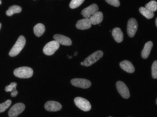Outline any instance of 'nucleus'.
Here are the masks:
<instances>
[{"label": "nucleus", "mask_w": 157, "mask_h": 117, "mask_svg": "<svg viewBox=\"0 0 157 117\" xmlns=\"http://www.w3.org/2000/svg\"><path fill=\"white\" fill-rule=\"evenodd\" d=\"M26 43V40L23 36H21L18 38L16 43L9 52V56L11 57H16L23 49Z\"/></svg>", "instance_id": "f257e3e1"}, {"label": "nucleus", "mask_w": 157, "mask_h": 117, "mask_svg": "<svg viewBox=\"0 0 157 117\" xmlns=\"http://www.w3.org/2000/svg\"><path fill=\"white\" fill-rule=\"evenodd\" d=\"M14 74L16 77L21 79H28L33 76V70L30 67H20L15 69Z\"/></svg>", "instance_id": "f03ea898"}, {"label": "nucleus", "mask_w": 157, "mask_h": 117, "mask_svg": "<svg viewBox=\"0 0 157 117\" xmlns=\"http://www.w3.org/2000/svg\"><path fill=\"white\" fill-rule=\"evenodd\" d=\"M103 55V52L101 50L95 51L85 59L84 61V66L89 67L94 64L98 60L102 57Z\"/></svg>", "instance_id": "7ed1b4c3"}, {"label": "nucleus", "mask_w": 157, "mask_h": 117, "mask_svg": "<svg viewBox=\"0 0 157 117\" xmlns=\"http://www.w3.org/2000/svg\"><path fill=\"white\" fill-rule=\"evenodd\" d=\"M60 47V44L56 41H52L46 45L43 49V52L47 56H51L54 54Z\"/></svg>", "instance_id": "20e7f679"}, {"label": "nucleus", "mask_w": 157, "mask_h": 117, "mask_svg": "<svg viewBox=\"0 0 157 117\" xmlns=\"http://www.w3.org/2000/svg\"><path fill=\"white\" fill-rule=\"evenodd\" d=\"M75 105L79 109L84 111H89L91 109V105L90 102L84 98L77 97L74 100Z\"/></svg>", "instance_id": "39448f33"}, {"label": "nucleus", "mask_w": 157, "mask_h": 117, "mask_svg": "<svg viewBox=\"0 0 157 117\" xmlns=\"http://www.w3.org/2000/svg\"><path fill=\"white\" fill-rule=\"evenodd\" d=\"M25 106L24 104L21 103L14 104L8 112V115L10 117H16L22 113L25 109Z\"/></svg>", "instance_id": "423d86ee"}, {"label": "nucleus", "mask_w": 157, "mask_h": 117, "mask_svg": "<svg viewBox=\"0 0 157 117\" xmlns=\"http://www.w3.org/2000/svg\"><path fill=\"white\" fill-rule=\"evenodd\" d=\"M138 29V23L134 18H131L127 23V32L129 37L133 38L135 36Z\"/></svg>", "instance_id": "0eeeda50"}, {"label": "nucleus", "mask_w": 157, "mask_h": 117, "mask_svg": "<svg viewBox=\"0 0 157 117\" xmlns=\"http://www.w3.org/2000/svg\"><path fill=\"white\" fill-rule=\"evenodd\" d=\"M71 83L74 86L87 89L90 87L91 82L89 80L83 79H74L71 80Z\"/></svg>", "instance_id": "6e6552de"}, {"label": "nucleus", "mask_w": 157, "mask_h": 117, "mask_svg": "<svg viewBox=\"0 0 157 117\" xmlns=\"http://www.w3.org/2000/svg\"><path fill=\"white\" fill-rule=\"evenodd\" d=\"M118 92L122 97L128 99L130 97V93L129 89L125 83L121 81H118L116 83Z\"/></svg>", "instance_id": "1a4fd4ad"}, {"label": "nucleus", "mask_w": 157, "mask_h": 117, "mask_svg": "<svg viewBox=\"0 0 157 117\" xmlns=\"http://www.w3.org/2000/svg\"><path fill=\"white\" fill-rule=\"evenodd\" d=\"M98 7L96 4H93L86 8L84 9L81 12V15L85 18H90L98 11Z\"/></svg>", "instance_id": "9d476101"}, {"label": "nucleus", "mask_w": 157, "mask_h": 117, "mask_svg": "<svg viewBox=\"0 0 157 117\" xmlns=\"http://www.w3.org/2000/svg\"><path fill=\"white\" fill-rule=\"evenodd\" d=\"M46 110L52 112H55L61 110L62 106L61 104L55 101H49L46 103L45 104Z\"/></svg>", "instance_id": "9b49d317"}, {"label": "nucleus", "mask_w": 157, "mask_h": 117, "mask_svg": "<svg viewBox=\"0 0 157 117\" xmlns=\"http://www.w3.org/2000/svg\"><path fill=\"white\" fill-rule=\"evenodd\" d=\"M53 38L60 44L64 46H71V40L68 37L60 34H56L53 36Z\"/></svg>", "instance_id": "f8f14e48"}, {"label": "nucleus", "mask_w": 157, "mask_h": 117, "mask_svg": "<svg viewBox=\"0 0 157 117\" xmlns=\"http://www.w3.org/2000/svg\"><path fill=\"white\" fill-rule=\"evenodd\" d=\"M91 23L89 18H85L79 20L76 24V27L80 30H85L89 29L91 27Z\"/></svg>", "instance_id": "ddd939ff"}, {"label": "nucleus", "mask_w": 157, "mask_h": 117, "mask_svg": "<svg viewBox=\"0 0 157 117\" xmlns=\"http://www.w3.org/2000/svg\"><path fill=\"white\" fill-rule=\"evenodd\" d=\"M120 66L123 70L127 73L132 74L135 72V68L134 65L131 62L127 60L121 62Z\"/></svg>", "instance_id": "4468645a"}, {"label": "nucleus", "mask_w": 157, "mask_h": 117, "mask_svg": "<svg viewBox=\"0 0 157 117\" xmlns=\"http://www.w3.org/2000/svg\"><path fill=\"white\" fill-rule=\"evenodd\" d=\"M103 18V14L102 12L101 11H98L97 13L90 17V20L92 24L96 25L102 22Z\"/></svg>", "instance_id": "2eb2a0df"}, {"label": "nucleus", "mask_w": 157, "mask_h": 117, "mask_svg": "<svg viewBox=\"0 0 157 117\" xmlns=\"http://www.w3.org/2000/svg\"><path fill=\"white\" fill-rule=\"evenodd\" d=\"M112 35L116 42H121L123 40V34L119 27H115L112 31Z\"/></svg>", "instance_id": "dca6fc26"}, {"label": "nucleus", "mask_w": 157, "mask_h": 117, "mask_svg": "<svg viewBox=\"0 0 157 117\" xmlns=\"http://www.w3.org/2000/svg\"><path fill=\"white\" fill-rule=\"evenodd\" d=\"M153 46L152 42L149 41L145 43L141 52V57L143 58L146 59L148 58Z\"/></svg>", "instance_id": "f3484780"}, {"label": "nucleus", "mask_w": 157, "mask_h": 117, "mask_svg": "<svg viewBox=\"0 0 157 117\" xmlns=\"http://www.w3.org/2000/svg\"><path fill=\"white\" fill-rule=\"evenodd\" d=\"M33 31L35 35L39 37L44 34L45 31V27L42 24L39 23L36 24L33 28Z\"/></svg>", "instance_id": "a211bd4d"}, {"label": "nucleus", "mask_w": 157, "mask_h": 117, "mask_svg": "<svg viewBox=\"0 0 157 117\" xmlns=\"http://www.w3.org/2000/svg\"><path fill=\"white\" fill-rule=\"evenodd\" d=\"M22 11V8L21 6L17 5H13L10 6L8 10L6 11V14L7 16H10L13 14L19 13Z\"/></svg>", "instance_id": "6ab92c4d"}, {"label": "nucleus", "mask_w": 157, "mask_h": 117, "mask_svg": "<svg viewBox=\"0 0 157 117\" xmlns=\"http://www.w3.org/2000/svg\"><path fill=\"white\" fill-rule=\"evenodd\" d=\"M139 11L143 16L147 19H151L154 17L155 14L154 12L148 10L145 7H141L139 9Z\"/></svg>", "instance_id": "aec40b11"}, {"label": "nucleus", "mask_w": 157, "mask_h": 117, "mask_svg": "<svg viewBox=\"0 0 157 117\" xmlns=\"http://www.w3.org/2000/svg\"><path fill=\"white\" fill-rule=\"evenodd\" d=\"M145 7L148 10H150L152 12H155V11H156L157 9V2L156 1H150L149 2L145 5Z\"/></svg>", "instance_id": "412c9836"}, {"label": "nucleus", "mask_w": 157, "mask_h": 117, "mask_svg": "<svg viewBox=\"0 0 157 117\" xmlns=\"http://www.w3.org/2000/svg\"><path fill=\"white\" fill-rule=\"evenodd\" d=\"M12 101L10 100H8L6 101L5 102L0 104V113L4 112L6 109H8L9 107L11 105Z\"/></svg>", "instance_id": "4be33fe9"}, {"label": "nucleus", "mask_w": 157, "mask_h": 117, "mask_svg": "<svg viewBox=\"0 0 157 117\" xmlns=\"http://www.w3.org/2000/svg\"><path fill=\"white\" fill-rule=\"evenodd\" d=\"M84 1L85 0H71L70 4V7L71 9L77 8L84 2Z\"/></svg>", "instance_id": "5701e85b"}, {"label": "nucleus", "mask_w": 157, "mask_h": 117, "mask_svg": "<svg viewBox=\"0 0 157 117\" xmlns=\"http://www.w3.org/2000/svg\"><path fill=\"white\" fill-rule=\"evenodd\" d=\"M152 76L153 79H157V61L154 62L152 65Z\"/></svg>", "instance_id": "b1692460"}, {"label": "nucleus", "mask_w": 157, "mask_h": 117, "mask_svg": "<svg viewBox=\"0 0 157 117\" xmlns=\"http://www.w3.org/2000/svg\"><path fill=\"white\" fill-rule=\"evenodd\" d=\"M16 86H17V83H16V82H11L10 85L7 86L5 87V91L6 92H12L16 90Z\"/></svg>", "instance_id": "393cba45"}, {"label": "nucleus", "mask_w": 157, "mask_h": 117, "mask_svg": "<svg viewBox=\"0 0 157 117\" xmlns=\"http://www.w3.org/2000/svg\"><path fill=\"white\" fill-rule=\"evenodd\" d=\"M105 1L108 3L115 7H118L120 5L119 0H105Z\"/></svg>", "instance_id": "a878e982"}, {"label": "nucleus", "mask_w": 157, "mask_h": 117, "mask_svg": "<svg viewBox=\"0 0 157 117\" xmlns=\"http://www.w3.org/2000/svg\"><path fill=\"white\" fill-rule=\"evenodd\" d=\"M18 92L17 90H15V91H13L11 92V96L12 97H16L17 95H18Z\"/></svg>", "instance_id": "bb28decb"}, {"label": "nucleus", "mask_w": 157, "mask_h": 117, "mask_svg": "<svg viewBox=\"0 0 157 117\" xmlns=\"http://www.w3.org/2000/svg\"><path fill=\"white\" fill-rule=\"evenodd\" d=\"M77 54H78V52H77V51H76V52H75V53L74 56H77Z\"/></svg>", "instance_id": "cd10ccee"}, {"label": "nucleus", "mask_w": 157, "mask_h": 117, "mask_svg": "<svg viewBox=\"0 0 157 117\" xmlns=\"http://www.w3.org/2000/svg\"><path fill=\"white\" fill-rule=\"evenodd\" d=\"M156 26L157 27V18L155 20Z\"/></svg>", "instance_id": "c85d7f7f"}, {"label": "nucleus", "mask_w": 157, "mask_h": 117, "mask_svg": "<svg viewBox=\"0 0 157 117\" xmlns=\"http://www.w3.org/2000/svg\"><path fill=\"white\" fill-rule=\"evenodd\" d=\"M80 64H81V65H83V64H84V62H81V63Z\"/></svg>", "instance_id": "c756f323"}, {"label": "nucleus", "mask_w": 157, "mask_h": 117, "mask_svg": "<svg viewBox=\"0 0 157 117\" xmlns=\"http://www.w3.org/2000/svg\"><path fill=\"white\" fill-rule=\"evenodd\" d=\"M1 27H2V24H1V23H0V29H1Z\"/></svg>", "instance_id": "7c9ffc66"}, {"label": "nucleus", "mask_w": 157, "mask_h": 117, "mask_svg": "<svg viewBox=\"0 0 157 117\" xmlns=\"http://www.w3.org/2000/svg\"><path fill=\"white\" fill-rule=\"evenodd\" d=\"M72 58V57H69V58L71 59Z\"/></svg>", "instance_id": "2f4dec72"}, {"label": "nucleus", "mask_w": 157, "mask_h": 117, "mask_svg": "<svg viewBox=\"0 0 157 117\" xmlns=\"http://www.w3.org/2000/svg\"><path fill=\"white\" fill-rule=\"evenodd\" d=\"M156 104H157V99H156Z\"/></svg>", "instance_id": "473e14b6"}, {"label": "nucleus", "mask_w": 157, "mask_h": 117, "mask_svg": "<svg viewBox=\"0 0 157 117\" xmlns=\"http://www.w3.org/2000/svg\"><path fill=\"white\" fill-rule=\"evenodd\" d=\"M2 4V1H1V0H0V5Z\"/></svg>", "instance_id": "72a5a7b5"}]
</instances>
